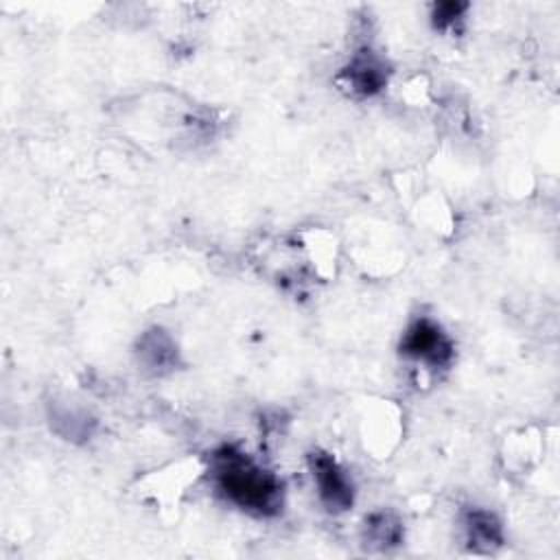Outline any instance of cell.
<instances>
[{
  "instance_id": "277c9868",
  "label": "cell",
  "mask_w": 560,
  "mask_h": 560,
  "mask_svg": "<svg viewBox=\"0 0 560 560\" xmlns=\"http://www.w3.org/2000/svg\"><path fill=\"white\" fill-rule=\"evenodd\" d=\"M136 361L149 376H164L179 363V350L164 328H149L136 341Z\"/></svg>"
},
{
  "instance_id": "5b68a950",
  "label": "cell",
  "mask_w": 560,
  "mask_h": 560,
  "mask_svg": "<svg viewBox=\"0 0 560 560\" xmlns=\"http://www.w3.org/2000/svg\"><path fill=\"white\" fill-rule=\"evenodd\" d=\"M341 79L354 94L372 96L385 88L387 70H385V63L372 50L363 48L341 70Z\"/></svg>"
},
{
  "instance_id": "52a82bcc",
  "label": "cell",
  "mask_w": 560,
  "mask_h": 560,
  "mask_svg": "<svg viewBox=\"0 0 560 560\" xmlns=\"http://www.w3.org/2000/svg\"><path fill=\"white\" fill-rule=\"evenodd\" d=\"M402 540V523L392 512H374L363 523V545L387 551Z\"/></svg>"
},
{
  "instance_id": "ba28073f",
  "label": "cell",
  "mask_w": 560,
  "mask_h": 560,
  "mask_svg": "<svg viewBox=\"0 0 560 560\" xmlns=\"http://www.w3.org/2000/svg\"><path fill=\"white\" fill-rule=\"evenodd\" d=\"M52 429L63 435L66 440H85L92 435L94 418H90L85 411H72V409H55L50 413Z\"/></svg>"
},
{
  "instance_id": "3957f363",
  "label": "cell",
  "mask_w": 560,
  "mask_h": 560,
  "mask_svg": "<svg viewBox=\"0 0 560 560\" xmlns=\"http://www.w3.org/2000/svg\"><path fill=\"white\" fill-rule=\"evenodd\" d=\"M400 352L427 363L429 368H444L453 359V343L433 319L420 317L405 330Z\"/></svg>"
},
{
  "instance_id": "8992f818",
  "label": "cell",
  "mask_w": 560,
  "mask_h": 560,
  "mask_svg": "<svg viewBox=\"0 0 560 560\" xmlns=\"http://www.w3.org/2000/svg\"><path fill=\"white\" fill-rule=\"evenodd\" d=\"M464 529L470 547L492 551L503 545L501 521L488 510H468L464 514Z\"/></svg>"
},
{
  "instance_id": "9c48e42d",
  "label": "cell",
  "mask_w": 560,
  "mask_h": 560,
  "mask_svg": "<svg viewBox=\"0 0 560 560\" xmlns=\"http://www.w3.org/2000/svg\"><path fill=\"white\" fill-rule=\"evenodd\" d=\"M468 9L466 2H440L433 7V13H431V20H433V26L435 28H448L453 26L462 15L464 11Z\"/></svg>"
},
{
  "instance_id": "6da1fadb",
  "label": "cell",
  "mask_w": 560,
  "mask_h": 560,
  "mask_svg": "<svg viewBox=\"0 0 560 560\" xmlns=\"http://www.w3.org/2000/svg\"><path fill=\"white\" fill-rule=\"evenodd\" d=\"M210 472L219 492L245 512L273 516L282 508L280 479L260 468L236 446H221L210 457Z\"/></svg>"
},
{
  "instance_id": "7a4b0ae2",
  "label": "cell",
  "mask_w": 560,
  "mask_h": 560,
  "mask_svg": "<svg viewBox=\"0 0 560 560\" xmlns=\"http://www.w3.org/2000/svg\"><path fill=\"white\" fill-rule=\"evenodd\" d=\"M308 468H311L313 481L317 486L319 501L324 503L326 510L339 514V512H346L352 508V501H354L352 483L330 453L311 451Z\"/></svg>"
}]
</instances>
